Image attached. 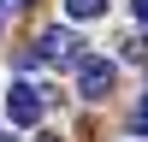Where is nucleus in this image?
Listing matches in <instances>:
<instances>
[{
  "label": "nucleus",
  "mask_w": 148,
  "mask_h": 142,
  "mask_svg": "<svg viewBox=\"0 0 148 142\" xmlns=\"http://www.w3.org/2000/svg\"><path fill=\"white\" fill-rule=\"evenodd\" d=\"M65 12H71V18H101L107 0H65Z\"/></svg>",
  "instance_id": "nucleus-4"
},
{
  "label": "nucleus",
  "mask_w": 148,
  "mask_h": 142,
  "mask_svg": "<svg viewBox=\"0 0 148 142\" xmlns=\"http://www.w3.org/2000/svg\"><path fill=\"white\" fill-rule=\"evenodd\" d=\"M42 113H47V95L36 89V83H12V95H6V118L18 130H30V124H42Z\"/></svg>",
  "instance_id": "nucleus-2"
},
{
  "label": "nucleus",
  "mask_w": 148,
  "mask_h": 142,
  "mask_svg": "<svg viewBox=\"0 0 148 142\" xmlns=\"http://www.w3.org/2000/svg\"><path fill=\"white\" fill-rule=\"evenodd\" d=\"M130 6H136V18H142V24H148V0H130Z\"/></svg>",
  "instance_id": "nucleus-6"
},
{
  "label": "nucleus",
  "mask_w": 148,
  "mask_h": 142,
  "mask_svg": "<svg viewBox=\"0 0 148 142\" xmlns=\"http://www.w3.org/2000/svg\"><path fill=\"white\" fill-rule=\"evenodd\" d=\"M12 6H24V0H12Z\"/></svg>",
  "instance_id": "nucleus-8"
},
{
  "label": "nucleus",
  "mask_w": 148,
  "mask_h": 142,
  "mask_svg": "<svg viewBox=\"0 0 148 142\" xmlns=\"http://www.w3.org/2000/svg\"><path fill=\"white\" fill-rule=\"evenodd\" d=\"M0 142H18V136H12V130H6V136H0Z\"/></svg>",
  "instance_id": "nucleus-7"
},
{
  "label": "nucleus",
  "mask_w": 148,
  "mask_h": 142,
  "mask_svg": "<svg viewBox=\"0 0 148 142\" xmlns=\"http://www.w3.org/2000/svg\"><path fill=\"white\" fill-rule=\"evenodd\" d=\"M36 59H47V65H77V59H83V42L53 24V30H42V42H36Z\"/></svg>",
  "instance_id": "nucleus-3"
},
{
  "label": "nucleus",
  "mask_w": 148,
  "mask_h": 142,
  "mask_svg": "<svg viewBox=\"0 0 148 142\" xmlns=\"http://www.w3.org/2000/svg\"><path fill=\"white\" fill-rule=\"evenodd\" d=\"M113 83H119V65H113V59H101V53H83L77 59V95H83V101H107Z\"/></svg>",
  "instance_id": "nucleus-1"
},
{
  "label": "nucleus",
  "mask_w": 148,
  "mask_h": 142,
  "mask_svg": "<svg viewBox=\"0 0 148 142\" xmlns=\"http://www.w3.org/2000/svg\"><path fill=\"white\" fill-rule=\"evenodd\" d=\"M130 130H136V136H148V101H136V113H130Z\"/></svg>",
  "instance_id": "nucleus-5"
}]
</instances>
